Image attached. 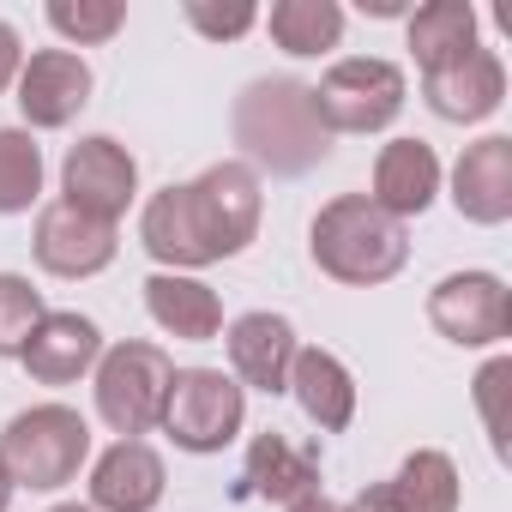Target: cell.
Masks as SVG:
<instances>
[{"label": "cell", "mask_w": 512, "mask_h": 512, "mask_svg": "<svg viewBox=\"0 0 512 512\" xmlns=\"http://www.w3.org/2000/svg\"><path fill=\"white\" fill-rule=\"evenodd\" d=\"M260 175H253L241 157H223L211 169H199L193 181H169L145 199L139 211V241L163 272H199L217 260H235L247 253V241L260 235Z\"/></svg>", "instance_id": "obj_1"}, {"label": "cell", "mask_w": 512, "mask_h": 512, "mask_svg": "<svg viewBox=\"0 0 512 512\" xmlns=\"http://www.w3.org/2000/svg\"><path fill=\"white\" fill-rule=\"evenodd\" d=\"M229 133L253 175L260 169L308 175L332 157V133L314 109V85H302V79H253L229 109Z\"/></svg>", "instance_id": "obj_2"}, {"label": "cell", "mask_w": 512, "mask_h": 512, "mask_svg": "<svg viewBox=\"0 0 512 512\" xmlns=\"http://www.w3.org/2000/svg\"><path fill=\"white\" fill-rule=\"evenodd\" d=\"M308 260L350 290H374L404 272L410 260V229L386 217L368 193H338L314 211L308 223Z\"/></svg>", "instance_id": "obj_3"}, {"label": "cell", "mask_w": 512, "mask_h": 512, "mask_svg": "<svg viewBox=\"0 0 512 512\" xmlns=\"http://www.w3.org/2000/svg\"><path fill=\"white\" fill-rule=\"evenodd\" d=\"M85 458H91V422L73 404H31L0 428V464H7L13 488L55 494L79 482Z\"/></svg>", "instance_id": "obj_4"}, {"label": "cell", "mask_w": 512, "mask_h": 512, "mask_svg": "<svg viewBox=\"0 0 512 512\" xmlns=\"http://www.w3.org/2000/svg\"><path fill=\"white\" fill-rule=\"evenodd\" d=\"M97 416L121 434V440H139L163 422V404H169V380H175V362L169 350L157 344H109L97 356Z\"/></svg>", "instance_id": "obj_5"}, {"label": "cell", "mask_w": 512, "mask_h": 512, "mask_svg": "<svg viewBox=\"0 0 512 512\" xmlns=\"http://www.w3.org/2000/svg\"><path fill=\"white\" fill-rule=\"evenodd\" d=\"M404 67L380 61V55H350L332 61L314 85V109L326 121V133H386L404 115Z\"/></svg>", "instance_id": "obj_6"}, {"label": "cell", "mask_w": 512, "mask_h": 512, "mask_svg": "<svg viewBox=\"0 0 512 512\" xmlns=\"http://www.w3.org/2000/svg\"><path fill=\"white\" fill-rule=\"evenodd\" d=\"M247 422V392L223 374V368H175L169 380V404H163V434L193 452V458H211L223 452Z\"/></svg>", "instance_id": "obj_7"}, {"label": "cell", "mask_w": 512, "mask_h": 512, "mask_svg": "<svg viewBox=\"0 0 512 512\" xmlns=\"http://www.w3.org/2000/svg\"><path fill=\"white\" fill-rule=\"evenodd\" d=\"M428 326L458 350H494L512 338V290L500 272H452L428 290Z\"/></svg>", "instance_id": "obj_8"}, {"label": "cell", "mask_w": 512, "mask_h": 512, "mask_svg": "<svg viewBox=\"0 0 512 512\" xmlns=\"http://www.w3.org/2000/svg\"><path fill=\"white\" fill-rule=\"evenodd\" d=\"M61 199L97 223H121L127 205L139 199V157L109 133L79 139L61 163Z\"/></svg>", "instance_id": "obj_9"}, {"label": "cell", "mask_w": 512, "mask_h": 512, "mask_svg": "<svg viewBox=\"0 0 512 512\" xmlns=\"http://www.w3.org/2000/svg\"><path fill=\"white\" fill-rule=\"evenodd\" d=\"M115 223H97L85 211H73L67 199L43 205L37 211V235H31V253H37V266L49 278H97L115 266Z\"/></svg>", "instance_id": "obj_10"}, {"label": "cell", "mask_w": 512, "mask_h": 512, "mask_svg": "<svg viewBox=\"0 0 512 512\" xmlns=\"http://www.w3.org/2000/svg\"><path fill=\"white\" fill-rule=\"evenodd\" d=\"M91 67L85 55L73 49H37L25 55L19 67V115H25V133H55L67 127L85 103H91Z\"/></svg>", "instance_id": "obj_11"}, {"label": "cell", "mask_w": 512, "mask_h": 512, "mask_svg": "<svg viewBox=\"0 0 512 512\" xmlns=\"http://www.w3.org/2000/svg\"><path fill=\"white\" fill-rule=\"evenodd\" d=\"M223 344H229V380L247 392H266V398H278V392H290V362H296V326L284 320V314H272V308H253V314H241V320H229V332H223Z\"/></svg>", "instance_id": "obj_12"}, {"label": "cell", "mask_w": 512, "mask_h": 512, "mask_svg": "<svg viewBox=\"0 0 512 512\" xmlns=\"http://www.w3.org/2000/svg\"><path fill=\"white\" fill-rule=\"evenodd\" d=\"M422 103H428L440 121H452V127H476V121H488V115L506 103V61L476 43V49L458 55L452 67L422 73Z\"/></svg>", "instance_id": "obj_13"}, {"label": "cell", "mask_w": 512, "mask_h": 512, "mask_svg": "<svg viewBox=\"0 0 512 512\" xmlns=\"http://www.w3.org/2000/svg\"><path fill=\"white\" fill-rule=\"evenodd\" d=\"M452 205H458L464 223H482V229L512 217V139L506 133H488V139L458 151V163H452Z\"/></svg>", "instance_id": "obj_14"}, {"label": "cell", "mask_w": 512, "mask_h": 512, "mask_svg": "<svg viewBox=\"0 0 512 512\" xmlns=\"http://www.w3.org/2000/svg\"><path fill=\"white\" fill-rule=\"evenodd\" d=\"M97 356H103V332L85 314H43L31 344L19 350V362L37 386H73L97 368Z\"/></svg>", "instance_id": "obj_15"}, {"label": "cell", "mask_w": 512, "mask_h": 512, "mask_svg": "<svg viewBox=\"0 0 512 512\" xmlns=\"http://www.w3.org/2000/svg\"><path fill=\"white\" fill-rule=\"evenodd\" d=\"M163 488H169V470L145 440H115L91 464V506L97 512H157Z\"/></svg>", "instance_id": "obj_16"}, {"label": "cell", "mask_w": 512, "mask_h": 512, "mask_svg": "<svg viewBox=\"0 0 512 512\" xmlns=\"http://www.w3.org/2000/svg\"><path fill=\"white\" fill-rule=\"evenodd\" d=\"M314 488H320V452H314V446H296V440L278 434V428H266V434L247 440L241 494L290 506V500H302V494H314Z\"/></svg>", "instance_id": "obj_17"}, {"label": "cell", "mask_w": 512, "mask_h": 512, "mask_svg": "<svg viewBox=\"0 0 512 512\" xmlns=\"http://www.w3.org/2000/svg\"><path fill=\"white\" fill-rule=\"evenodd\" d=\"M434 193H440V157H434V145H422V139L380 145V157H374V193L368 199L386 217L410 223V217H422L434 205Z\"/></svg>", "instance_id": "obj_18"}, {"label": "cell", "mask_w": 512, "mask_h": 512, "mask_svg": "<svg viewBox=\"0 0 512 512\" xmlns=\"http://www.w3.org/2000/svg\"><path fill=\"white\" fill-rule=\"evenodd\" d=\"M290 398L302 404V416H308L320 434H344V428L356 422V380H350V368H344L332 350H320V344L296 350V362H290Z\"/></svg>", "instance_id": "obj_19"}, {"label": "cell", "mask_w": 512, "mask_h": 512, "mask_svg": "<svg viewBox=\"0 0 512 512\" xmlns=\"http://www.w3.org/2000/svg\"><path fill=\"white\" fill-rule=\"evenodd\" d=\"M145 308L151 320L181 338V344H211L223 332V302L205 278H187V272H151L145 278Z\"/></svg>", "instance_id": "obj_20"}, {"label": "cell", "mask_w": 512, "mask_h": 512, "mask_svg": "<svg viewBox=\"0 0 512 512\" xmlns=\"http://www.w3.org/2000/svg\"><path fill=\"white\" fill-rule=\"evenodd\" d=\"M404 37H410L416 67L440 73V67H452L458 55L476 49V7L470 0H428V7H410Z\"/></svg>", "instance_id": "obj_21"}, {"label": "cell", "mask_w": 512, "mask_h": 512, "mask_svg": "<svg viewBox=\"0 0 512 512\" xmlns=\"http://www.w3.org/2000/svg\"><path fill=\"white\" fill-rule=\"evenodd\" d=\"M266 31H272V43L284 55L314 61V55L344 43V7L338 0H278V7L266 13Z\"/></svg>", "instance_id": "obj_22"}, {"label": "cell", "mask_w": 512, "mask_h": 512, "mask_svg": "<svg viewBox=\"0 0 512 512\" xmlns=\"http://www.w3.org/2000/svg\"><path fill=\"white\" fill-rule=\"evenodd\" d=\"M43 199V145L25 127H0V217H19Z\"/></svg>", "instance_id": "obj_23"}, {"label": "cell", "mask_w": 512, "mask_h": 512, "mask_svg": "<svg viewBox=\"0 0 512 512\" xmlns=\"http://www.w3.org/2000/svg\"><path fill=\"white\" fill-rule=\"evenodd\" d=\"M398 494L416 506V512H458V494H464V482H458V464L440 452V446H416L404 464H398Z\"/></svg>", "instance_id": "obj_24"}, {"label": "cell", "mask_w": 512, "mask_h": 512, "mask_svg": "<svg viewBox=\"0 0 512 512\" xmlns=\"http://www.w3.org/2000/svg\"><path fill=\"white\" fill-rule=\"evenodd\" d=\"M49 25L73 49H97L127 25V0H49Z\"/></svg>", "instance_id": "obj_25"}, {"label": "cell", "mask_w": 512, "mask_h": 512, "mask_svg": "<svg viewBox=\"0 0 512 512\" xmlns=\"http://www.w3.org/2000/svg\"><path fill=\"white\" fill-rule=\"evenodd\" d=\"M43 290L19 272H0V362H19V350L31 344L37 320H43Z\"/></svg>", "instance_id": "obj_26"}, {"label": "cell", "mask_w": 512, "mask_h": 512, "mask_svg": "<svg viewBox=\"0 0 512 512\" xmlns=\"http://www.w3.org/2000/svg\"><path fill=\"white\" fill-rule=\"evenodd\" d=\"M187 25L211 43H229V37H247L253 25H260V7H247V0H229V7H217V0H187Z\"/></svg>", "instance_id": "obj_27"}, {"label": "cell", "mask_w": 512, "mask_h": 512, "mask_svg": "<svg viewBox=\"0 0 512 512\" xmlns=\"http://www.w3.org/2000/svg\"><path fill=\"white\" fill-rule=\"evenodd\" d=\"M512 380V362L506 356H494L482 374H476V398H482V416H488V440H494V452H500V386Z\"/></svg>", "instance_id": "obj_28"}, {"label": "cell", "mask_w": 512, "mask_h": 512, "mask_svg": "<svg viewBox=\"0 0 512 512\" xmlns=\"http://www.w3.org/2000/svg\"><path fill=\"white\" fill-rule=\"evenodd\" d=\"M344 512H416V506L398 494V482H368L356 500H344Z\"/></svg>", "instance_id": "obj_29"}, {"label": "cell", "mask_w": 512, "mask_h": 512, "mask_svg": "<svg viewBox=\"0 0 512 512\" xmlns=\"http://www.w3.org/2000/svg\"><path fill=\"white\" fill-rule=\"evenodd\" d=\"M19 67H25V43H19V31L7 19H0V91L19 85Z\"/></svg>", "instance_id": "obj_30"}, {"label": "cell", "mask_w": 512, "mask_h": 512, "mask_svg": "<svg viewBox=\"0 0 512 512\" xmlns=\"http://www.w3.org/2000/svg\"><path fill=\"white\" fill-rule=\"evenodd\" d=\"M284 512H344V506H338V500H332L326 488H314V494H302V500H290Z\"/></svg>", "instance_id": "obj_31"}, {"label": "cell", "mask_w": 512, "mask_h": 512, "mask_svg": "<svg viewBox=\"0 0 512 512\" xmlns=\"http://www.w3.org/2000/svg\"><path fill=\"white\" fill-rule=\"evenodd\" d=\"M362 13H374V19H410V7H404V0H362Z\"/></svg>", "instance_id": "obj_32"}, {"label": "cell", "mask_w": 512, "mask_h": 512, "mask_svg": "<svg viewBox=\"0 0 512 512\" xmlns=\"http://www.w3.org/2000/svg\"><path fill=\"white\" fill-rule=\"evenodd\" d=\"M13 494H19V488H13V476H7V464H0V512H7V506H13Z\"/></svg>", "instance_id": "obj_33"}, {"label": "cell", "mask_w": 512, "mask_h": 512, "mask_svg": "<svg viewBox=\"0 0 512 512\" xmlns=\"http://www.w3.org/2000/svg\"><path fill=\"white\" fill-rule=\"evenodd\" d=\"M49 512H97L91 500H61V506H49Z\"/></svg>", "instance_id": "obj_34"}]
</instances>
